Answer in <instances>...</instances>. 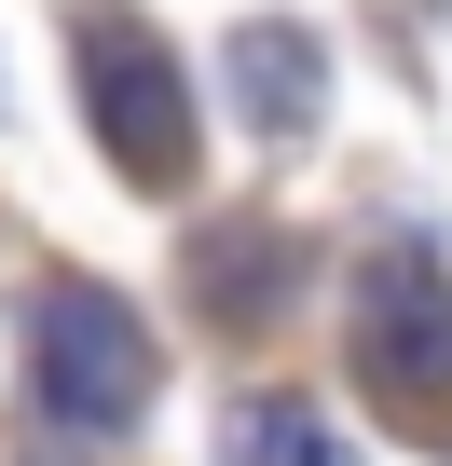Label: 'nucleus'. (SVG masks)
<instances>
[{"label": "nucleus", "mask_w": 452, "mask_h": 466, "mask_svg": "<svg viewBox=\"0 0 452 466\" xmlns=\"http://www.w3.org/2000/svg\"><path fill=\"white\" fill-rule=\"evenodd\" d=\"M234 466H329V439L302 411H234Z\"/></svg>", "instance_id": "obj_4"}, {"label": "nucleus", "mask_w": 452, "mask_h": 466, "mask_svg": "<svg viewBox=\"0 0 452 466\" xmlns=\"http://www.w3.org/2000/svg\"><path fill=\"white\" fill-rule=\"evenodd\" d=\"M83 96H96V137H110L124 178H151V192L192 178V110H178V69L151 56V28L83 15Z\"/></svg>", "instance_id": "obj_2"}, {"label": "nucleus", "mask_w": 452, "mask_h": 466, "mask_svg": "<svg viewBox=\"0 0 452 466\" xmlns=\"http://www.w3.org/2000/svg\"><path fill=\"white\" fill-rule=\"evenodd\" d=\"M357 357H370V384L397 398V425H452V289L425 275V261H384V275H357Z\"/></svg>", "instance_id": "obj_3"}, {"label": "nucleus", "mask_w": 452, "mask_h": 466, "mask_svg": "<svg viewBox=\"0 0 452 466\" xmlns=\"http://www.w3.org/2000/svg\"><path fill=\"white\" fill-rule=\"evenodd\" d=\"M28 384H42V425H55V439H110V425L137 411V384H151V343H137V316H124L110 289L55 275L42 316H28Z\"/></svg>", "instance_id": "obj_1"}]
</instances>
